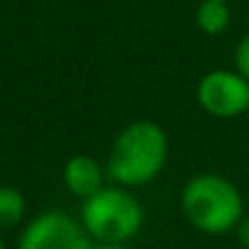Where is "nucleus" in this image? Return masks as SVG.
Listing matches in <instances>:
<instances>
[{
    "instance_id": "nucleus-2",
    "label": "nucleus",
    "mask_w": 249,
    "mask_h": 249,
    "mask_svg": "<svg viewBox=\"0 0 249 249\" xmlns=\"http://www.w3.org/2000/svg\"><path fill=\"white\" fill-rule=\"evenodd\" d=\"M181 213L198 232L222 237L234 232L244 217V198L230 178L203 171L191 176L181 188Z\"/></svg>"
},
{
    "instance_id": "nucleus-13",
    "label": "nucleus",
    "mask_w": 249,
    "mask_h": 249,
    "mask_svg": "<svg viewBox=\"0 0 249 249\" xmlns=\"http://www.w3.org/2000/svg\"><path fill=\"white\" fill-rule=\"evenodd\" d=\"M227 3H230V0H227Z\"/></svg>"
},
{
    "instance_id": "nucleus-7",
    "label": "nucleus",
    "mask_w": 249,
    "mask_h": 249,
    "mask_svg": "<svg viewBox=\"0 0 249 249\" xmlns=\"http://www.w3.org/2000/svg\"><path fill=\"white\" fill-rule=\"evenodd\" d=\"M232 22V10L227 0H200L196 10V25L203 35L217 37L222 35Z\"/></svg>"
},
{
    "instance_id": "nucleus-5",
    "label": "nucleus",
    "mask_w": 249,
    "mask_h": 249,
    "mask_svg": "<svg viewBox=\"0 0 249 249\" xmlns=\"http://www.w3.org/2000/svg\"><path fill=\"white\" fill-rule=\"evenodd\" d=\"M93 239L81 220L64 210H47L30 220L20 234V249H90Z\"/></svg>"
},
{
    "instance_id": "nucleus-8",
    "label": "nucleus",
    "mask_w": 249,
    "mask_h": 249,
    "mask_svg": "<svg viewBox=\"0 0 249 249\" xmlns=\"http://www.w3.org/2000/svg\"><path fill=\"white\" fill-rule=\"evenodd\" d=\"M25 196L13 186H0V230L15 227L25 217Z\"/></svg>"
},
{
    "instance_id": "nucleus-10",
    "label": "nucleus",
    "mask_w": 249,
    "mask_h": 249,
    "mask_svg": "<svg viewBox=\"0 0 249 249\" xmlns=\"http://www.w3.org/2000/svg\"><path fill=\"white\" fill-rule=\"evenodd\" d=\"M234 237H237V244L242 249H249V213H244V217L234 227Z\"/></svg>"
},
{
    "instance_id": "nucleus-11",
    "label": "nucleus",
    "mask_w": 249,
    "mask_h": 249,
    "mask_svg": "<svg viewBox=\"0 0 249 249\" xmlns=\"http://www.w3.org/2000/svg\"><path fill=\"white\" fill-rule=\"evenodd\" d=\"M90 249H130L127 244H93Z\"/></svg>"
},
{
    "instance_id": "nucleus-12",
    "label": "nucleus",
    "mask_w": 249,
    "mask_h": 249,
    "mask_svg": "<svg viewBox=\"0 0 249 249\" xmlns=\"http://www.w3.org/2000/svg\"><path fill=\"white\" fill-rule=\"evenodd\" d=\"M0 249H5V244H3V239H0Z\"/></svg>"
},
{
    "instance_id": "nucleus-1",
    "label": "nucleus",
    "mask_w": 249,
    "mask_h": 249,
    "mask_svg": "<svg viewBox=\"0 0 249 249\" xmlns=\"http://www.w3.org/2000/svg\"><path fill=\"white\" fill-rule=\"evenodd\" d=\"M169 161V137L161 124L135 120L117 132L110 144L105 171L115 186L140 188L152 183Z\"/></svg>"
},
{
    "instance_id": "nucleus-4",
    "label": "nucleus",
    "mask_w": 249,
    "mask_h": 249,
    "mask_svg": "<svg viewBox=\"0 0 249 249\" xmlns=\"http://www.w3.org/2000/svg\"><path fill=\"white\" fill-rule=\"evenodd\" d=\"M196 98L208 115L232 120L249 110V81L234 69H213L198 81Z\"/></svg>"
},
{
    "instance_id": "nucleus-6",
    "label": "nucleus",
    "mask_w": 249,
    "mask_h": 249,
    "mask_svg": "<svg viewBox=\"0 0 249 249\" xmlns=\"http://www.w3.org/2000/svg\"><path fill=\"white\" fill-rule=\"evenodd\" d=\"M105 181H107L105 166L88 154H76L64 166V186L69 188L71 196H76L81 200H86V198L95 196L100 188H105L107 186Z\"/></svg>"
},
{
    "instance_id": "nucleus-3",
    "label": "nucleus",
    "mask_w": 249,
    "mask_h": 249,
    "mask_svg": "<svg viewBox=\"0 0 249 249\" xmlns=\"http://www.w3.org/2000/svg\"><path fill=\"white\" fill-rule=\"evenodd\" d=\"M78 220L93 244H127L144 225V208L132 188L107 183L81 200Z\"/></svg>"
},
{
    "instance_id": "nucleus-9",
    "label": "nucleus",
    "mask_w": 249,
    "mask_h": 249,
    "mask_svg": "<svg viewBox=\"0 0 249 249\" xmlns=\"http://www.w3.org/2000/svg\"><path fill=\"white\" fill-rule=\"evenodd\" d=\"M234 71H239L249 81V32L237 42V49H234Z\"/></svg>"
}]
</instances>
